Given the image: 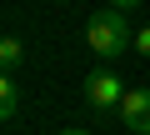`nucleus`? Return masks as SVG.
<instances>
[{
    "label": "nucleus",
    "instance_id": "obj_2",
    "mask_svg": "<svg viewBox=\"0 0 150 135\" xmlns=\"http://www.w3.org/2000/svg\"><path fill=\"white\" fill-rule=\"evenodd\" d=\"M120 100H125V80L110 70V65H100V70L85 75V105H90V110L110 115V110H120Z\"/></svg>",
    "mask_w": 150,
    "mask_h": 135
},
{
    "label": "nucleus",
    "instance_id": "obj_1",
    "mask_svg": "<svg viewBox=\"0 0 150 135\" xmlns=\"http://www.w3.org/2000/svg\"><path fill=\"white\" fill-rule=\"evenodd\" d=\"M85 45H90L100 60H115V55L135 50V30L125 25V10H115V5L95 10V15L85 20Z\"/></svg>",
    "mask_w": 150,
    "mask_h": 135
},
{
    "label": "nucleus",
    "instance_id": "obj_6",
    "mask_svg": "<svg viewBox=\"0 0 150 135\" xmlns=\"http://www.w3.org/2000/svg\"><path fill=\"white\" fill-rule=\"evenodd\" d=\"M135 50H140V55L150 60V25H145V30H135Z\"/></svg>",
    "mask_w": 150,
    "mask_h": 135
},
{
    "label": "nucleus",
    "instance_id": "obj_4",
    "mask_svg": "<svg viewBox=\"0 0 150 135\" xmlns=\"http://www.w3.org/2000/svg\"><path fill=\"white\" fill-rule=\"evenodd\" d=\"M15 110H20V85H15V75H5L0 80V115L15 120Z\"/></svg>",
    "mask_w": 150,
    "mask_h": 135
},
{
    "label": "nucleus",
    "instance_id": "obj_7",
    "mask_svg": "<svg viewBox=\"0 0 150 135\" xmlns=\"http://www.w3.org/2000/svg\"><path fill=\"white\" fill-rule=\"evenodd\" d=\"M110 5H115V10H135L140 0H110Z\"/></svg>",
    "mask_w": 150,
    "mask_h": 135
},
{
    "label": "nucleus",
    "instance_id": "obj_5",
    "mask_svg": "<svg viewBox=\"0 0 150 135\" xmlns=\"http://www.w3.org/2000/svg\"><path fill=\"white\" fill-rule=\"evenodd\" d=\"M20 55H25V45H20L15 35H5V40H0V60H5V70H15V65H20Z\"/></svg>",
    "mask_w": 150,
    "mask_h": 135
},
{
    "label": "nucleus",
    "instance_id": "obj_3",
    "mask_svg": "<svg viewBox=\"0 0 150 135\" xmlns=\"http://www.w3.org/2000/svg\"><path fill=\"white\" fill-rule=\"evenodd\" d=\"M115 120L130 135H150V85H130L125 100H120V110H115Z\"/></svg>",
    "mask_w": 150,
    "mask_h": 135
},
{
    "label": "nucleus",
    "instance_id": "obj_8",
    "mask_svg": "<svg viewBox=\"0 0 150 135\" xmlns=\"http://www.w3.org/2000/svg\"><path fill=\"white\" fill-rule=\"evenodd\" d=\"M55 135H85V130H55Z\"/></svg>",
    "mask_w": 150,
    "mask_h": 135
}]
</instances>
